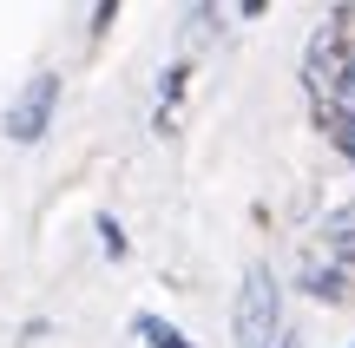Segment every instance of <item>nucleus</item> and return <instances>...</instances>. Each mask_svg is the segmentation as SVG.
Returning a JSON list of instances; mask_svg holds the SVG:
<instances>
[{
  "label": "nucleus",
  "instance_id": "obj_3",
  "mask_svg": "<svg viewBox=\"0 0 355 348\" xmlns=\"http://www.w3.org/2000/svg\"><path fill=\"white\" fill-rule=\"evenodd\" d=\"M53 99H60V79H53V73L26 79V92L7 105V138L13 145H33L40 131H46V118H53Z\"/></svg>",
  "mask_w": 355,
  "mask_h": 348
},
{
  "label": "nucleus",
  "instance_id": "obj_2",
  "mask_svg": "<svg viewBox=\"0 0 355 348\" xmlns=\"http://www.w3.org/2000/svg\"><path fill=\"white\" fill-rule=\"evenodd\" d=\"M230 336H237V348H283V289H277L270 270H250L237 283Z\"/></svg>",
  "mask_w": 355,
  "mask_h": 348
},
{
  "label": "nucleus",
  "instance_id": "obj_4",
  "mask_svg": "<svg viewBox=\"0 0 355 348\" xmlns=\"http://www.w3.org/2000/svg\"><path fill=\"white\" fill-rule=\"evenodd\" d=\"M329 125H336V138L355 152V53H343V66H336V79H329Z\"/></svg>",
  "mask_w": 355,
  "mask_h": 348
},
{
  "label": "nucleus",
  "instance_id": "obj_5",
  "mask_svg": "<svg viewBox=\"0 0 355 348\" xmlns=\"http://www.w3.org/2000/svg\"><path fill=\"white\" fill-rule=\"evenodd\" d=\"M139 336L152 342V348H191V342H178V336H171L165 322H152V315H145V322H139Z\"/></svg>",
  "mask_w": 355,
  "mask_h": 348
},
{
  "label": "nucleus",
  "instance_id": "obj_1",
  "mask_svg": "<svg viewBox=\"0 0 355 348\" xmlns=\"http://www.w3.org/2000/svg\"><path fill=\"white\" fill-rule=\"evenodd\" d=\"M303 289L316 302H343L355 289V210H336L303 244Z\"/></svg>",
  "mask_w": 355,
  "mask_h": 348
}]
</instances>
